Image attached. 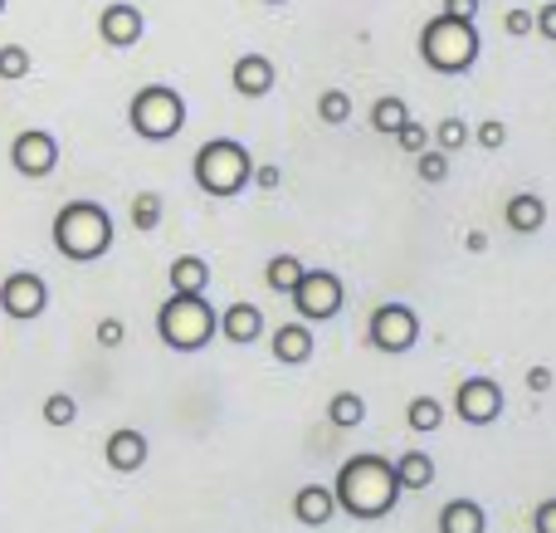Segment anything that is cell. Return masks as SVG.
Wrapping results in <instances>:
<instances>
[{
  "mask_svg": "<svg viewBox=\"0 0 556 533\" xmlns=\"http://www.w3.org/2000/svg\"><path fill=\"white\" fill-rule=\"evenodd\" d=\"M337 495V509L352 519H386L401 499V485H395V470L386 456H352L342 466L332 485Z\"/></svg>",
  "mask_w": 556,
  "mask_h": 533,
  "instance_id": "6da1fadb",
  "label": "cell"
},
{
  "mask_svg": "<svg viewBox=\"0 0 556 533\" xmlns=\"http://www.w3.org/2000/svg\"><path fill=\"white\" fill-rule=\"evenodd\" d=\"M54 245L64 260L74 264H93L113 250V215L103 201H68L54 215Z\"/></svg>",
  "mask_w": 556,
  "mask_h": 533,
  "instance_id": "7a4b0ae2",
  "label": "cell"
},
{
  "mask_svg": "<svg viewBox=\"0 0 556 533\" xmlns=\"http://www.w3.org/2000/svg\"><path fill=\"white\" fill-rule=\"evenodd\" d=\"M420 59L434 74H469L479 64V25L464 15H434L420 35Z\"/></svg>",
  "mask_w": 556,
  "mask_h": 533,
  "instance_id": "3957f363",
  "label": "cell"
},
{
  "mask_svg": "<svg viewBox=\"0 0 556 533\" xmlns=\"http://www.w3.org/2000/svg\"><path fill=\"white\" fill-rule=\"evenodd\" d=\"M250 176H254V162H250V152H244V142H235V137H211V142L195 152V186H201L205 196H215V201L240 196L244 186H250Z\"/></svg>",
  "mask_w": 556,
  "mask_h": 533,
  "instance_id": "277c9868",
  "label": "cell"
},
{
  "mask_svg": "<svg viewBox=\"0 0 556 533\" xmlns=\"http://www.w3.org/2000/svg\"><path fill=\"white\" fill-rule=\"evenodd\" d=\"M156 333L172 352H201L215 338V309L205 294H172L156 313Z\"/></svg>",
  "mask_w": 556,
  "mask_h": 533,
  "instance_id": "5b68a950",
  "label": "cell"
},
{
  "mask_svg": "<svg viewBox=\"0 0 556 533\" xmlns=\"http://www.w3.org/2000/svg\"><path fill=\"white\" fill-rule=\"evenodd\" d=\"M127 123H132V133L142 142H166V137H176L186 127V98L166 84H147L137 88L132 108H127Z\"/></svg>",
  "mask_w": 556,
  "mask_h": 533,
  "instance_id": "8992f818",
  "label": "cell"
},
{
  "mask_svg": "<svg viewBox=\"0 0 556 533\" xmlns=\"http://www.w3.org/2000/svg\"><path fill=\"white\" fill-rule=\"evenodd\" d=\"M293 309L303 313V323H317V319H332V313H342L346 303V289L342 280H337L332 270H303V280L293 284Z\"/></svg>",
  "mask_w": 556,
  "mask_h": 533,
  "instance_id": "52a82bcc",
  "label": "cell"
},
{
  "mask_svg": "<svg viewBox=\"0 0 556 533\" xmlns=\"http://www.w3.org/2000/svg\"><path fill=\"white\" fill-rule=\"evenodd\" d=\"M366 338L381 352H410L415 338H420V313L410 303H381L371 313V323H366Z\"/></svg>",
  "mask_w": 556,
  "mask_h": 533,
  "instance_id": "ba28073f",
  "label": "cell"
},
{
  "mask_svg": "<svg viewBox=\"0 0 556 533\" xmlns=\"http://www.w3.org/2000/svg\"><path fill=\"white\" fill-rule=\"evenodd\" d=\"M0 309H5V319H15V323L39 319V313L49 309V284L39 280L35 270L5 274V284H0Z\"/></svg>",
  "mask_w": 556,
  "mask_h": 533,
  "instance_id": "9c48e42d",
  "label": "cell"
},
{
  "mask_svg": "<svg viewBox=\"0 0 556 533\" xmlns=\"http://www.w3.org/2000/svg\"><path fill=\"white\" fill-rule=\"evenodd\" d=\"M10 166H15L20 176H29V182L49 176L59 166V137L45 133V127H29V133H20L15 142H10Z\"/></svg>",
  "mask_w": 556,
  "mask_h": 533,
  "instance_id": "30bf717a",
  "label": "cell"
},
{
  "mask_svg": "<svg viewBox=\"0 0 556 533\" xmlns=\"http://www.w3.org/2000/svg\"><path fill=\"white\" fill-rule=\"evenodd\" d=\"M454 411L469 426H493L503 417V387L493 377H469L459 382V397H454Z\"/></svg>",
  "mask_w": 556,
  "mask_h": 533,
  "instance_id": "8fae6325",
  "label": "cell"
},
{
  "mask_svg": "<svg viewBox=\"0 0 556 533\" xmlns=\"http://www.w3.org/2000/svg\"><path fill=\"white\" fill-rule=\"evenodd\" d=\"M98 35H103V45H113V49H132L137 39L147 35V20L137 5L113 0V5H103V15H98Z\"/></svg>",
  "mask_w": 556,
  "mask_h": 533,
  "instance_id": "7c38bea8",
  "label": "cell"
},
{
  "mask_svg": "<svg viewBox=\"0 0 556 533\" xmlns=\"http://www.w3.org/2000/svg\"><path fill=\"white\" fill-rule=\"evenodd\" d=\"M230 84H235V94H240V98H269V94H274V84H278L274 59H264V54H244V59H235Z\"/></svg>",
  "mask_w": 556,
  "mask_h": 533,
  "instance_id": "4fadbf2b",
  "label": "cell"
},
{
  "mask_svg": "<svg viewBox=\"0 0 556 533\" xmlns=\"http://www.w3.org/2000/svg\"><path fill=\"white\" fill-rule=\"evenodd\" d=\"M103 450H108V466H113L117 475H137V470L147 466V456H152V446H147V436H142V431H132V426L113 431Z\"/></svg>",
  "mask_w": 556,
  "mask_h": 533,
  "instance_id": "5bb4252c",
  "label": "cell"
},
{
  "mask_svg": "<svg viewBox=\"0 0 556 533\" xmlns=\"http://www.w3.org/2000/svg\"><path fill=\"white\" fill-rule=\"evenodd\" d=\"M332 515H337V495H332V485H303L293 495V519L303 529H323V524H332Z\"/></svg>",
  "mask_w": 556,
  "mask_h": 533,
  "instance_id": "9a60e30c",
  "label": "cell"
},
{
  "mask_svg": "<svg viewBox=\"0 0 556 533\" xmlns=\"http://www.w3.org/2000/svg\"><path fill=\"white\" fill-rule=\"evenodd\" d=\"M313 352H317V338L303 319L283 323V329L274 333V358L283 362V368H303V362H313Z\"/></svg>",
  "mask_w": 556,
  "mask_h": 533,
  "instance_id": "2e32d148",
  "label": "cell"
},
{
  "mask_svg": "<svg viewBox=\"0 0 556 533\" xmlns=\"http://www.w3.org/2000/svg\"><path fill=\"white\" fill-rule=\"evenodd\" d=\"M220 333L235 343V348H250V343L264 333V313L254 309V303H230V309L220 313Z\"/></svg>",
  "mask_w": 556,
  "mask_h": 533,
  "instance_id": "e0dca14e",
  "label": "cell"
},
{
  "mask_svg": "<svg viewBox=\"0 0 556 533\" xmlns=\"http://www.w3.org/2000/svg\"><path fill=\"white\" fill-rule=\"evenodd\" d=\"M489 529V515H483L479 499H450L440 509V533H483Z\"/></svg>",
  "mask_w": 556,
  "mask_h": 533,
  "instance_id": "ac0fdd59",
  "label": "cell"
},
{
  "mask_svg": "<svg viewBox=\"0 0 556 533\" xmlns=\"http://www.w3.org/2000/svg\"><path fill=\"white\" fill-rule=\"evenodd\" d=\"M508 225L518 235H538L542 225H547V201H542V196H532V191H518L508 201Z\"/></svg>",
  "mask_w": 556,
  "mask_h": 533,
  "instance_id": "d6986e66",
  "label": "cell"
},
{
  "mask_svg": "<svg viewBox=\"0 0 556 533\" xmlns=\"http://www.w3.org/2000/svg\"><path fill=\"white\" fill-rule=\"evenodd\" d=\"M211 289V264L201 255H181L172 264V294H205Z\"/></svg>",
  "mask_w": 556,
  "mask_h": 533,
  "instance_id": "ffe728a7",
  "label": "cell"
},
{
  "mask_svg": "<svg viewBox=\"0 0 556 533\" xmlns=\"http://www.w3.org/2000/svg\"><path fill=\"white\" fill-rule=\"evenodd\" d=\"M391 470L401 489H430V480H434V460L425 450H405L401 460H391Z\"/></svg>",
  "mask_w": 556,
  "mask_h": 533,
  "instance_id": "44dd1931",
  "label": "cell"
},
{
  "mask_svg": "<svg viewBox=\"0 0 556 533\" xmlns=\"http://www.w3.org/2000/svg\"><path fill=\"white\" fill-rule=\"evenodd\" d=\"M327 421H332L337 431H356L366 421V401L362 392H337L332 401H327Z\"/></svg>",
  "mask_w": 556,
  "mask_h": 533,
  "instance_id": "7402d4cb",
  "label": "cell"
},
{
  "mask_svg": "<svg viewBox=\"0 0 556 533\" xmlns=\"http://www.w3.org/2000/svg\"><path fill=\"white\" fill-rule=\"evenodd\" d=\"M264 280H269L274 294H293V284L303 280V260H298V255H274L269 270H264Z\"/></svg>",
  "mask_w": 556,
  "mask_h": 533,
  "instance_id": "603a6c76",
  "label": "cell"
},
{
  "mask_svg": "<svg viewBox=\"0 0 556 533\" xmlns=\"http://www.w3.org/2000/svg\"><path fill=\"white\" fill-rule=\"evenodd\" d=\"M405 421H410V431H420V436H430V431L444 426V407L434 397H415L410 407H405Z\"/></svg>",
  "mask_w": 556,
  "mask_h": 533,
  "instance_id": "cb8c5ba5",
  "label": "cell"
},
{
  "mask_svg": "<svg viewBox=\"0 0 556 533\" xmlns=\"http://www.w3.org/2000/svg\"><path fill=\"white\" fill-rule=\"evenodd\" d=\"M405 117H410V103H405V98H376L371 103V127L376 133H386V137H391Z\"/></svg>",
  "mask_w": 556,
  "mask_h": 533,
  "instance_id": "d4e9b609",
  "label": "cell"
},
{
  "mask_svg": "<svg viewBox=\"0 0 556 533\" xmlns=\"http://www.w3.org/2000/svg\"><path fill=\"white\" fill-rule=\"evenodd\" d=\"M430 142L440 147V152H450V157H454L464 142H469V123H464V117H444V123L430 133Z\"/></svg>",
  "mask_w": 556,
  "mask_h": 533,
  "instance_id": "484cf974",
  "label": "cell"
},
{
  "mask_svg": "<svg viewBox=\"0 0 556 533\" xmlns=\"http://www.w3.org/2000/svg\"><path fill=\"white\" fill-rule=\"evenodd\" d=\"M132 225H137V231H156V225H162V196H156V191H137L132 196Z\"/></svg>",
  "mask_w": 556,
  "mask_h": 533,
  "instance_id": "4316f807",
  "label": "cell"
},
{
  "mask_svg": "<svg viewBox=\"0 0 556 533\" xmlns=\"http://www.w3.org/2000/svg\"><path fill=\"white\" fill-rule=\"evenodd\" d=\"M317 117H323V123H332V127H342L346 117H352V98H346L342 88H327V94L317 98Z\"/></svg>",
  "mask_w": 556,
  "mask_h": 533,
  "instance_id": "83f0119b",
  "label": "cell"
},
{
  "mask_svg": "<svg viewBox=\"0 0 556 533\" xmlns=\"http://www.w3.org/2000/svg\"><path fill=\"white\" fill-rule=\"evenodd\" d=\"M415 172H420V182H444L450 176V152H440V147L415 152Z\"/></svg>",
  "mask_w": 556,
  "mask_h": 533,
  "instance_id": "f1b7e54d",
  "label": "cell"
},
{
  "mask_svg": "<svg viewBox=\"0 0 556 533\" xmlns=\"http://www.w3.org/2000/svg\"><path fill=\"white\" fill-rule=\"evenodd\" d=\"M29 74V49L25 45H0V78L15 84V78Z\"/></svg>",
  "mask_w": 556,
  "mask_h": 533,
  "instance_id": "f546056e",
  "label": "cell"
},
{
  "mask_svg": "<svg viewBox=\"0 0 556 533\" xmlns=\"http://www.w3.org/2000/svg\"><path fill=\"white\" fill-rule=\"evenodd\" d=\"M45 421H49V426H74V421H78V401L68 397V392L45 397Z\"/></svg>",
  "mask_w": 556,
  "mask_h": 533,
  "instance_id": "4dcf8cb0",
  "label": "cell"
},
{
  "mask_svg": "<svg viewBox=\"0 0 556 533\" xmlns=\"http://www.w3.org/2000/svg\"><path fill=\"white\" fill-rule=\"evenodd\" d=\"M469 142H479L483 152H498V147L508 142V123H503V117H483V123L469 133Z\"/></svg>",
  "mask_w": 556,
  "mask_h": 533,
  "instance_id": "1f68e13d",
  "label": "cell"
},
{
  "mask_svg": "<svg viewBox=\"0 0 556 533\" xmlns=\"http://www.w3.org/2000/svg\"><path fill=\"white\" fill-rule=\"evenodd\" d=\"M391 137L405 147V152H425V147H430V127H425V123H415V117H405V123L395 127Z\"/></svg>",
  "mask_w": 556,
  "mask_h": 533,
  "instance_id": "d6a6232c",
  "label": "cell"
},
{
  "mask_svg": "<svg viewBox=\"0 0 556 533\" xmlns=\"http://www.w3.org/2000/svg\"><path fill=\"white\" fill-rule=\"evenodd\" d=\"M532 29H538L542 39H556V0H547L542 10H532Z\"/></svg>",
  "mask_w": 556,
  "mask_h": 533,
  "instance_id": "836d02e7",
  "label": "cell"
},
{
  "mask_svg": "<svg viewBox=\"0 0 556 533\" xmlns=\"http://www.w3.org/2000/svg\"><path fill=\"white\" fill-rule=\"evenodd\" d=\"M123 338H127L123 319H103V323H98V343H103V348H123Z\"/></svg>",
  "mask_w": 556,
  "mask_h": 533,
  "instance_id": "e575fe53",
  "label": "cell"
},
{
  "mask_svg": "<svg viewBox=\"0 0 556 533\" xmlns=\"http://www.w3.org/2000/svg\"><path fill=\"white\" fill-rule=\"evenodd\" d=\"M532 529H538V533H556V499H542L538 515H532Z\"/></svg>",
  "mask_w": 556,
  "mask_h": 533,
  "instance_id": "d590c367",
  "label": "cell"
},
{
  "mask_svg": "<svg viewBox=\"0 0 556 533\" xmlns=\"http://www.w3.org/2000/svg\"><path fill=\"white\" fill-rule=\"evenodd\" d=\"M503 29H508V35H528V29H532V10H508V15H503Z\"/></svg>",
  "mask_w": 556,
  "mask_h": 533,
  "instance_id": "8d00e7d4",
  "label": "cell"
},
{
  "mask_svg": "<svg viewBox=\"0 0 556 533\" xmlns=\"http://www.w3.org/2000/svg\"><path fill=\"white\" fill-rule=\"evenodd\" d=\"M250 182H254V186H264V191H274V186L283 182V172H278L274 162H264V166H254V176H250Z\"/></svg>",
  "mask_w": 556,
  "mask_h": 533,
  "instance_id": "74e56055",
  "label": "cell"
},
{
  "mask_svg": "<svg viewBox=\"0 0 556 533\" xmlns=\"http://www.w3.org/2000/svg\"><path fill=\"white\" fill-rule=\"evenodd\" d=\"M473 10H479V0H444V15H464V20H473Z\"/></svg>",
  "mask_w": 556,
  "mask_h": 533,
  "instance_id": "f35d334b",
  "label": "cell"
},
{
  "mask_svg": "<svg viewBox=\"0 0 556 533\" xmlns=\"http://www.w3.org/2000/svg\"><path fill=\"white\" fill-rule=\"evenodd\" d=\"M528 387H532V392H547V387H552V368H532V372H528Z\"/></svg>",
  "mask_w": 556,
  "mask_h": 533,
  "instance_id": "ab89813d",
  "label": "cell"
},
{
  "mask_svg": "<svg viewBox=\"0 0 556 533\" xmlns=\"http://www.w3.org/2000/svg\"><path fill=\"white\" fill-rule=\"evenodd\" d=\"M264 5H283V0H264Z\"/></svg>",
  "mask_w": 556,
  "mask_h": 533,
  "instance_id": "60d3db41",
  "label": "cell"
},
{
  "mask_svg": "<svg viewBox=\"0 0 556 533\" xmlns=\"http://www.w3.org/2000/svg\"><path fill=\"white\" fill-rule=\"evenodd\" d=\"M0 10H5V0H0Z\"/></svg>",
  "mask_w": 556,
  "mask_h": 533,
  "instance_id": "b9f144b4",
  "label": "cell"
},
{
  "mask_svg": "<svg viewBox=\"0 0 556 533\" xmlns=\"http://www.w3.org/2000/svg\"><path fill=\"white\" fill-rule=\"evenodd\" d=\"M479 5H483V0H479Z\"/></svg>",
  "mask_w": 556,
  "mask_h": 533,
  "instance_id": "7bdbcfd3",
  "label": "cell"
}]
</instances>
